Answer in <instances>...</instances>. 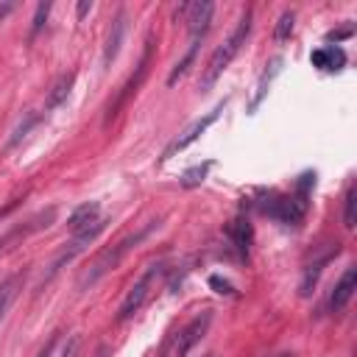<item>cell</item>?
Masks as SVG:
<instances>
[{
    "instance_id": "obj_6",
    "label": "cell",
    "mask_w": 357,
    "mask_h": 357,
    "mask_svg": "<svg viewBox=\"0 0 357 357\" xmlns=\"http://www.w3.org/2000/svg\"><path fill=\"white\" fill-rule=\"evenodd\" d=\"M220 109H223V103H220V106H215V109H212L209 114H204L201 120H195V123H192V126H190L187 131H181V134H178V137H176V139H173V142L167 145V151H165V156H162V159H170V156H173L176 151H184V148H187L190 142H195V139H198V137H201V134H204V131H206V128H209V126H212V123L218 120Z\"/></svg>"
},
{
    "instance_id": "obj_1",
    "label": "cell",
    "mask_w": 357,
    "mask_h": 357,
    "mask_svg": "<svg viewBox=\"0 0 357 357\" xmlns=\"http://www.w3.org/2000/svg\"><path fill=\"white\" fill-rule=\"evenodd\" d=\"M248 33H251V8H245V14L240 17V22H237V28L231 31V36L209 56L206 70H204V78H201V86H204V89H209V86L223 75V70L231 64V59H234V56L240 53V47L245 45Z\"/></svg>"
},
{
    "instance_id": "obj_11",
    "label": "cell",
    "mask_w": 357,
    "mask_h": 357,
    "mask_svg": "<svg viewBox=\"0 0 357 357\" xmlns=\"http://www.w3.org/2000/svg\"><path fill=\"white\" fill-rule=\"evenodd\" d=\"M312 64L318 67V70H324V73H335V70H340L343 64H346V53H343V47H337V45H326V47H318V50H312Z\"/></svg>"
},
{
    "instance_id": "obj_27",
    "label": "cell",
    "mask_w": 357,
    "mask_h": 357,
    "mask_svg": "<svg viewBox=\"0 0 357 357\" xmlns=\"http://www.w3.org/2000/svg\"><path fill=\"white\" fill-rule=\"evenodd\" d=\"M112 351H109V346H98V351H95V357H109Z\"/></svg>"
},
{
    "instance_id": "obj_19",
    "label": "cell",
    "mask_w": 357,
    "mask_h": 357,
    "mask_svg": "<svg viewBox=\"0 0 357 357\" xmlns=\"http://www.w3.org/2000/svg\"><path fill=\"white\" fill-rule=\"evenodd\" d=\"M293 22H296L293 11H284V14H282V17L276 20V28H273V39H276V42L287 39V36L293 33Z\"/></svg>"
},
{
    "instance_id": "obj_28",
    "label": "cell",
    "mask_w": 357,
    "mask_h": 357,
    "mask_svg": "<svg viewBox=\"0 0 357 357\" xmlns=\"http://www.w3.org/2000/svg\"><path fill=\"white\" fill-rule=\"evenodd\" d=\"M8 11H11V6H8V3H6V6H0V17H3V14H8Z\"/></svg>"
},
{
    "instance_id": "obj_25",
    "label": "cell",
    "mask_w": 357,
    "mask_h": 357,
    "mask_svg": "<svg viewBox=\"0 0 357 357\" xmlns=\"http://www.w3.org/2000/svg\"><path fill=\"white\" fill-rule=\"evenodd\" d=\"M53 343H56V337H50V340L45 343V349L39 351V357H50V351H53Z\"/></svg>"
},
{
    "instance_id": "obj_14",
    "label": "cell",
    "mask_w": 357,
    "mask_h": 357,
    "mask_svg": "<svg viewBox=\"0 0 357 357\" xmlns=\"http://www.w3.org/2000/svg\"><path fill=\"white\" fill-rule=\"evenodd\" d=\"M20 287H22V273H14V276H8L6 282H0V321H3L6 310L11 307L14 296L20 293Z\"/></svg>"
},
{
    "instance_id": "obj_2",
    "label": "cell",
    "mask_w": 357,
    "mask_h": 357,
    "mask_svg": "<svg viewBox=\"0 0 357 357\" xmlns=\"http://www.w3.org/2000/svg\"><path fill=\"white\" fill-rule=\"evenodd\" d=\"M153 229H156V220H153V223H148L145 229H139V231L128 234V237H126V240H120L117 245L106 248V251H103V254H100V257L95 259V265H92V268L86 271V276L81 279V287H84V284H92V282H98V279H100V276H103L106 271L117 268V262H120V259H123V257H126V254H128V251H131V248H134L137 243H142V240H145V237H148V234H151Z\"/></svg>"
},
{
    "instance_id": "obj_9",
    "label": "cell",
    "mask_w": 357,
    "mask_h": 357,
    "mask_svg": "<svg viewBox=\"0 0 357 357\" xmlns=\"http://www.w3.org/2000/svg\"><path fill=\"white\" fill-rule=\"evenodd\" d=\"M354 290H357V268H346L343 276L337 279L332 296H329V307H332V312H340V310L351 301Z\"/></svg>"
},
{
    "instance_id": "obj_26",
    "label": "cell",
    "mask_w": 357,
    "mask_h": 357,
    "mask_svg": "<svg viewBox=\"0 0 357 357\" xmlns=\"http://www.w3.org/2000/svg\"><path fill=\"white\" fill-rule=\"evenodd\" d=\"M86 11H92V3H89V0H84V3H78V17H84Z\"/></svg>"
},
{
    "instance_id": "obj_23",
    "label": "cell",
    "mask_w": 357,
    "mask_h": 357,
    "mask_svg": "<svg viewBox=\"0 0 357 357\" xmlns=\"http://www.w3.org/2000/svg\"><path fill=\"white\" fill-rule=\"evenodd\" d=\"M351 33H354V31H351V28H340V31H332V33H329V36H326V39H329V42H335V45H337V42H340V39H346V36H351Z\"/></svg>"
},
{
    "instance_id": "obj_18",
    "label": "cell",
    "mask_w": 357,
    "mask_h": 357,
    "mask_svg": "<svg viewBox=\"0 0 357 357\" xmlns=\"http://www.w3.org/2000/svg\"><path fill=\"white\" fill-rule=\"evenodd\" d=\"M209 167H212V162H204V165H195V167L184 170V176H181V187H198V184L206 178Z\"/></svg>"
},
{
    "instance_id": "obj_20",
    "label": "cell",
    "mask_w": 357,
    "mask_h": 357,
    "mask_svg": "<svg viewBox=\"0 0 357 357\" xmlns=\"http://www.w3.org/2000/svg\"><path fill=\"white\" fill-rule=\"evenodd\" d=\"M36 123H39V114H31V117H28V120H25V123H22V126H20L17 131H14V137L8 139V145H17V142H20L22 137H25V131H28L31 126H36Z\"/></svg>"
},
{
    "instance_id": "obj_13",
    "label": "cell",
    "mask_w": 357,
    "mask_h": 357,
    "mask_svg": "<svg viewBox=\"0 0 357 357\" xmlns=\"http://www.w3.org/2000/svg\"><path fill=\"white\" fill-rule=\"evenodd\" d=\"M73 81H75V73H64V75H59V81L50 86V92H47V109H56L59 103H64L67 100V95H70V86H73Z\"/></svg>"
},
{
    "instance_id": "obj_21",
    "label": "cell",
    "mask_w": 357,
    "mask_h": 357,
    "mask_svg": "<svg viewBox=\"0 0 357 357\" xmlns=\"http://www.w3.org/2000/svg\"><path fill=\"white\" fill-rule=\"evenodd\" d=\"M209 287H215V293H223V296H234V287L231 282L220 279V276H209Z\"/></svg>"
},
{
    "instance_id": "obj_7",
    "label": "cell",
    "mask_w": 357,
    "mask_h": 357,
    "mask_svg": "<svg viewBox=\"0 0 357 357\" xmlns=\"http://www.w3.org/2000/svg\"><path fill=\"white\" fill-rule=\"evenodd\" d=\"M109 220H103L100 218V206L95 204V201H89V204H81L73 215H70V220H67V229L73 231V237L75 234H84V231H92V229H100V226H106Z\"/></svg>"
},
{
    "instance_id": "obj_29",
    "label": "cell",
    "mask_w": 357,
    "mask_h": 357,
    "mask_svg": "<svg viewBox=\"0 0 357 357\" xmlns=\"http://www.w3.org/2000/svg\"><path fill=\"white\" fill-rule=\"evenodd\" d=\"M204 357H212V354H204Z\"/></svg>"
},
{
    "instance_id": "obj_17",
    "label": "cell",
    "mask_w": 357,
    "mask_h": 357,
    "mask_svg": "<svg viewBox=\"0 0 357 357\" xmlns=\"http://www.w3.org/2000/svg\"><path fill=\"white\" fill-rule=\"evenodd\" d=\"M329 262V257H324V259H318V262H312L307 271H304V279H301V296H310V290L315 287V282H318V276H321V268Z\"/></svg>"
},
{
    "instance_id": "obj_3",
    "label": "cell",
    "mask_w": 357,
    "mask_h": 357,
    "mask_svg": "<svg viewBox=\"0 0 357 357\" xmlns=\"http://www.w3.org/2000/svg\"><path fill=\"white\" fill-rule=\"evenodd\" d=\"M259 212L284 223V226H298L307 215V198L304 195H282V192H271L265 201H259Z\"/></svg>"
},
{
    "instance_id": "obj_4",
    "label": "cell",
    "mask_w": 357,
    "mask_h": 357,
    "mask_svg": "<svg viewBox=\"0 0 357 357\" xmlns=\"http://www.w3.org/2000/svg\"><path fill=\"white\" fill-rule=\"evenodd\" d=\"M162 273V265H148V271L134 282V287L126 293V298H123V304H120V310H117V321L123 324V321H128L134 312H139V307L145 304V298H148V293H151V284H153V279Z\"/></svg>"
},
{
    "instance_id": "obj_24",
    "label": "cell",
    "mask_w": 357,
    "mask_h": 357,
    "mask_svg": "<svg viewBox=\"0 0 357 357\" xmlns=\"http://www.w3.org/2000/svg\"><path fill=\"white\" fill-rule=\"evenodd\" d=\"M75 349H78V337H70V346H64L61 357H73V354H75Z\"/></svg>"
},
{
    "instance_id": "obj_15",
    "label": "cell",
    "mask_w": 357,
    "mask_h": 357,
    "mask_svg": "<svg viewBox=\"0 0 357 357\" xmlns=\"http://www.w3.org/2000/svg\"><path fill=\"white\" fill-rule=\"evenodd\" d=\"M198 45H201L198 39H190V47H187V53H184V59H181V61H176V67H173V70H170V75H167V86H173V84H176V81H178V78H181V75H184V73L190 70V64L195 61V53H198Z\"/></svg>"
},
{
    "instance_id": "obj_5",
    "label": "cell",
    "mask_w": 357,
    "mask_h": 357,
    "mask_svg": "<svg viewBox=\"0 0 357 357\" xmlns=\"http://www.w3.org/2000/svg\"><path fill=\"white\" fill-rule=\"evenodd\" d=\"M209 324H212V312L209 310H204L201 315H195L178 335H176V343H173V357H187L190 354V349L206 335V329H209Z\"/></svg>"
},
{
    "instance_id": "obj_12",
    "label": "cell",
    "mask_w": 357,
    "mask_h": 357,
    "mask_svg": "<svg viewBox=\"0 0 357 357\" xmlns=\"http://www.w3.org/2000/svg\"><path fill=\"white\" fill-rule=\"evenodd\" d=\"M123 36H126V11H117L114 22H112V31L106 36V47H103V64L109 67L117 53H120V45H123Z\"/></svg>"
},
{
    "instance_id": "obj_8",
    "label": "cell",
    "mask_w": 357,
    "mask_h": 357,
    "mask_svg": "<svg viewBox=\"0 0 357 357\" xmlns=\"http://www.w3.org/2000/svg\"><path fill=\"white\" fill-rule=\"evenodd\" d=\"M212 14H215V6H212V3H190L184 22H187V28H190V36H192V39H198V42H201V39L206 36L209 22H212Z\"/></svg>"
},
{
    "instance_id": "obj_22",
    "label": "cell",
    "mask_w": 357,
    "mask_h": 357,
    "mask_svg": "<svg viewBox=\"0 0 357 357\" xmlns=\"http://www.w3.org/2000/svg\"><path fill=\"white\" fill-rule=\"evenodd\" d=\"M47 11H50V3H39V6H36V17H33V31H31L33 36H36V31H39V28L45 25V20H47Z\"/></svg>"
},
{
    "instance_id": "obj_16",
    "label": "cell",
    "mask_w": 357,
    "mask_h": 357,
    "mask_svg": "<svg viewBox=\"0 0 357 357\" xmlns=\"http://www.w3.org/2000/svg\"><path fill=\"white\" fill-rule=\"evenodd\" d=\"M354 223H357V187H354V184H349L346 198H343V226L351 231V229H354Z\"/></svg>"
},
{
    "instance_id": "obj_10",
    "label": "cell",
    "mask_w": 357,
    "mask_h": 357,
    "mask_svg": "<svg viewBox=\"0 0 357 357\" xmlns=\"http://www.w3.org/2000/svg\"><path fill=\"white\" fill-rule=\"evenodd\" d=\"M226 237L231 240V248L237 251L240 259H248V248H251V223L245 218H234L226 226Z\"/></svg>"
}]
</instances>
